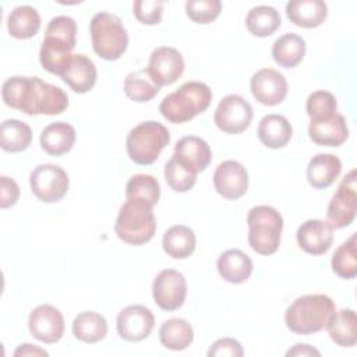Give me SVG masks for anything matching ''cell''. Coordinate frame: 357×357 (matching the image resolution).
Here are the masks:
<instances>
[{"label": "cell", "instance_id": "cell-1", "mask_svg": "<svg viewBox=\"0 0 357 357\" xmlns=\"http://www.w3.org/2000/svg\"><path fill=\"white\" fill-rule=\"evenodd\" d=\"M1 99L6 106L28 116H54L68 107L67 93L39 77L14 75L7 78L1 86Z\"/></svg>", "mask_w": 357, "mask_h": 357}, {"label": "cell", "instance_id": "cell-2", "mask_svg": "<svg viewBox=\"0 0 357 357\" xmlns=\"http://www.w3.org/2000/svg\"><path fill=\"white\" fill-rule=\"evenodd\" d=\"M336 314L335 301L326 294L297 297L284 311V324L297 335H311L326 329Z\"/></svg>", "mask_w": 357, "mask_h": 357}, {"label": "cell", "instance_id": "cell-3", "mask_svg": "<svg viewBox=\"0 0 357 357\" xmlns=\"http://www.w3.org/2000/svg\"><path fill=\"white\" fill-rule=\"evenodd\" d=\"M212 102L211 88L201 81H187L166 95L159 105L160 114L173 124H181L204 113Z\"/></svg>", "mask_w": 357, "mask_h": 357}, {"label": "cell", "instance_id": "cell-4", "mask_svg": "<svg viewBox=\"0 0 357 357\" xmlns=\"http://www.w3.org/2000/svg\"><path fill=\"white\" fill-rule=\"evenodd\" d=\"M114 231L123 243L131 245H142L151 241L156 231L153 206L139 199H126L119 209Z\"/></svg>", "mask_w": 357, "mask_h": 357}, {"label": "cell", "instance_id": "cell-5", "mask_svg": "<svg viewBox=\"0 0 357 357\" xmlns=\"http://www.w3.org/2000/svg\"><path fill=\"white\" fill-rule=\"evenodd\" d=\"M93 52L106 61L119 60L128 46V33L119 15L96 13L89 24Z\"/></svg>", "mask_w": 357, "mask_h": 357}, {"label": "cell", "instance_id": "cell-6", "mask_svg": "<svg viewBox=\"0 0 357 357\" xmlns=\"http://www.w3.org/2000/svg\"><path fill=\"white\" fill-rule=\"evenodd\" d=\"M248 244L259 255H272L279 250L283 218L269 205H257L248 211Z\"/></svg>", "mask_w": 357, "mask_h": 357}, {"label": "cell", "instance_id": "cell-7", "mask_svg": "<svg viewBox=\"0 0 357 357\" xmlns=\"http://www.w3.org/2000/svg\"><path fill=\"white\" fill-rule=\"evenodd\" d=\"M170 142L169 130L158 121L148 120L132 127L126 139L128 158L141 166H148L156 162L160 152Z\"/></svg>", "mask_w": 357, "mask_h": 357}, {"label": "cell", "instance_id": "cell-8", "mask_svg": "<svg viewBox=\"0 0 357 357\" xmlns=\"http://www.w3.org/2000/svg\"><path fill=\"white\" fill-rule=\"evenodd\" d=\"M32 194L45 204H54L64 198L68 191L70 178L67 172L52 163L38 165L29 174Z\"/></svg>", "mask_w": 357, "mask_h": 357}, {"label": "cell", "instance_id": "cell-9", "mask_svg": "<svg viewBox=\"0 0 357 357\" xmlns=\"http://www.w3.org/2000/svg\"><path fill=\"white\" fill-rule=\"evenodd\" d=\"M356 170H350L340 181L326 209V222L332 229H343L353 223L357 212Z\"/></svg>", "mask_w": 357, "mask_h": 357}, {"label": "cell", "instance_id": "cell-10", "mask_svg": "<svg viewBox=\"0 0 357 357\" xmlns=\"http://www.w3.org/2000/svg\"><path fill=\"white\" fill-rule=\"evenodd\" d=\"M254 112L248 100L240 95L225 96L213 114V123L225 134H240L245 131L252 120Z\"/></svg>", "mask_w": 357, "mask_h": 357}, {"label": "cell", "instance_id": "cell-11", "mask_svg": "<svg viewBox=\"0 0 357 357\" xmlns=\"http://www.w3.org/2000/svg\"><path fill=\"white\" fill-rule=\"evenodd\" d=\"M152 297L155 304L165 311L178 310L187 297V280L176 269L160 271L152 283Z\"/></svg>", "mask_w": 357, "mask_h": 357}, {"label": "cell", "instance_id": "cell-12", "mask_svg": "<svg viewBox=\"0 0 357 357\" xmlns=\"http://www.w3.org/2000/svg\"><path fill=\"white\" fill-rule=\"evenodd\" d=\"M155 326L152 311L141 304L123 308L116 318L117 333L123 340L141 342L146 339Z\"/></svg>", "mask_w": 357, "mask_h": 357}, {"label": "cell", "instance_id": "cell-13", "mask_svg": "<svg viewBox=\"0 0 357 357\" xmlns=\"http://www.w3.org/2000/svg\"><path fill=\"white\" fill-rule=\"evenodd\" d=\"M28 329L29 333L42 343H57L64 335L63 314L50 304H40L31 311Z\"/></svg>", "mask_w": 357, "mask_h": 357}, {"label": "cell", "instance_id": "cell-14", "mask_svg": "<svg viewBox=\"0 0 357 357\" xmlns=\"http://www.w3.org/2000/svg\"><path fill=\"white\" fill-rule=\"evenodd\" d=\"M146 71L159 86L172 85L184 73V59L177 49L159 46L151 53Z\"/></svg>", "mask_w": 357, "mask_h": 357}, {"label": "cell", "instance_id": "cell-15", "mask_svg": "<svg viewBox=\"0 0 357 357\" xmlns=\"http://www.w3.org/2000/svg\"><path fill=\"white\" fill-rule=\"evenodd\" d=\"M250 89L254 99L261 105L276 106L284 100L289 86L282 73L266 67L258 70L251 77Z\"/></svg>", "mask_w": 357, "mask_h": 357}, {"label": "cell", "instance_id": "cell-16", "mask_svg": "<svg viewBox=\"0 0 357 357\" xmlns=\"http://www.w3.org/2000/svg\"><path fill=\"white\" fill-rule=\"evenodd\" d=\"M213 187L226 199H238L248 190L247 169L237 160H223L213 173Z\"/></svg>", "mask_w": 357, "mask_h": 357}, {"label": "cell", "instance_id": "cell-17", "mask_svg": "<svg viewBox=\"0 0 357 357\" xmlns=\"http://www.w3.org/2000/svg\"><path fill=\"white\" fill-rule=\"evenodd\" d=\"M298 247L311 255H322L333 243V229L326 220L308 219L300 225L296 233Z\"/></svg>", "mask_w": 357, "mask_h": 357}, {"label": "cell", "instance_id": "cell-18", "mask_svg": "<svg viewBox=\"0 0 357 357\" xmlns=\"http://www.w3.org/2000/svg\"><path fill=\"white\" fill-rule=\"evenodd\" d=\"M176 160L194 174L204 172L212 159V151L205 139L197 135L180 138L174 145Z\"/></svg>", "mask_w": 357, "mask_h": 357}, {"label": "cell", "instance_id": "cell-19", "mask_svg": "<svg viewBox=\"0 0 357 357\" xmlns=\"http://www.w3.org/2000/svg\"><path fill=\"white\" fill-rule=\"evenodd\" d=\"M308 137L321 146H340L349 137L347 121L339 113L325 120L310 121Z\"/></svg>", "mask_w": 357, "mask_h": 357}, {"label": "cell", "instance_id": "cell-20", "mask_svg": "<svg viewBox=\"0 0 357 357\" xmlns=\"http://www.w3.org/2000/svg\"><path fill=\"white\" fill-rule=\"evenodd\" d=\"M98 78V71L93 61L85 54H73V59L61 75V79L77 93L89 92Z\"/></svg>", "mask_w": 357, "mask_h": 357}, {"label": "cell", "instance_id": "cell-21", "mask_svg": "<svg viewBox=\"0 0 357 357\" xmlns=\"http://www.w3.org/2000/svg\"><path fill=\"white\" fill-rule=\"evenodd\" d=\"M75 128L64 121H56L46 126L39 137L40 148L50 156H63L68 153L75 144Z\"/></svg>", "mask_w": 357, "mask_h": 357}, {"label": "cell", "instance_id": "cell-22", "mask_svg": "<svg viewBox=\"0 0 357 357\" xmlns=\"http://www.w3.org/2000/svg\"><path fill=\"white\" fill-rule=\"evenodd\" d=\"M257 135L261 144L266 148L279 149L284 148L290 142L293 135V127L284 116L271 113L261 119Z\"/></svg>", "mask_w": 357, "mask_h": 357}, {"label": "cell", "instance_id": "cell-23", "mask_svg": "<svg viewBox=\"0 0 357 357\" xmlns=\"http://www.w3.org/2000/svg\"><path fill=\"white\" fill-rule=\"evenodd\" d=\"M286 15L297 26L317 28L328 17V6L322 0H293L286 4Z\"/></svg>", "mask_w": 357, "mask_h": 357}, {"label": "cell", "instance_id": "cell-24", "mask_svg": "<svg viewBox=\"0 0 357 357\" xmlns=\"http://www.w3.org/2000/svg\"><path fill=\"white\" fill-rule=\"evenodd\" d=\"M220 278L233 284H241L252 273V261L241 250L231 248L222 252L216 261Z\"/></svg>", "mask_w": 357, "mask_h": 357}, {"label": "cell", "instance_id": "cell-25", "mask_svg": "<svg viewBox=\"0 0 357 357\" xmlns=\"http://www.w3.org/2000/svg\"><path fill=\"white\" fill-rule=\"evenodd\" d=\"M342 172V162L332 153H317L307 166V180L311 187L324 190L331 187Z\"/></svg>", "mask_w": 357, "mask_h": 357}, {"label": "cell", "instance_id": "cell-26", "mask_svg": "<svg viewBox=\"0 0 357 357\" xmlns=\"http://www.w3.org/2000/svg\"><path fill=\"white\" fill-rule=\"evenodd\" d=\"M73 49L64 42L45 36L39 50V61L47 73L61 77L73 59Z\"/></svg>", "mask_w": 357, "mask_h": 357}, {"label": "cell", "instance_id": "cell-27", "mask_svg": "<svg viewBox=\"0 0 357 357\" xmlns=\"http://www.w3.org/2000/svg\"><path fill=\"white\" fill-rule=\"evenodd\" d=\"M305 56V40L297 33L289 32L279 36L272 46L273 61L283 68L297 67Z\"/></svg>", "mask_w": 357, "mask_h": 357}, {"label": "cell", "instance_id": "cell-28", "mask_svg": "<svg viewBox=\"0 0 357 357\" xmlns=\"http://www.w3.org/2000/svg\"><path fill=\"white\" fill-rule=\"evenodd\" d=\"M195 233L185 225H174L169 227L162 238L163 251L174 259L188 258L195 251Z\"/></svg>", "mask_w": 357, "mask_h": 357}, {"label": "cell", "instance_id": "cell-29", "mask_svg": "<svg viewBox=\"0 0 357 357\" xmlns=\"http://www.w3.org/2000/svg\"><path fill=\"white\" fill-rule=\"evenodd\" d=\"M73 335L84 343H98L107 333L106 318L96 311H82L73 321Z\"/></svg>", "mask_w": 357, "mask_h": 357}, {"label": "cell", "instance_id": "cell-30", "mask_svg": "<svg viewBox=\"0 0 357 357\" xmlns=\"http://www.w3.org/2000/svg\"><path fill=\"white\" fill-rule=\"evenodd\" d=\"M40 15L32 6L15 7L7 18V31L15 39H29L40 29Z\"/></svg>", "mask_w": 357, "mask_h": 357}, {"label": "cell", "instance_id": "cell-31", "mask_svg": "<svg viewBox=\"0 0 357 357\" xmlns=\"http://www.w3.org/2000/svg\"><path fill=\"white\" fill-rule=\"evenodd\" d=\"M160 343L173 351L187 349L194 340V329L184 318H169L159 329Z\"/></svg>", "mask_w": 357, "mask_h": 357}, {"label": "cell", "instance_id": "cell-32", "mask_svg": "<svg viewBox=\"0 0 357 357\" xmlns=\"http://www.w3.org/2000/svg\"><path fill=\"white\" fill-rule=\"evenodd\" d=\"M329 337L340 347H353L357 342V318L356 311L343 308L336 311L326 326Z\"/></svg>", "mask_w": 357, "mask_h": 357}, {"label": "cell", "instance_id": "cell-33", "mask_svg": "<svg viewBox=\"0 0 357 357\" xmlns=\"http://www.w3.org/2000/svg\"><path fill=\"white\" fill-rule=\"evenodd\" d=\"M32 141L31 127L17 119H7L0 127V146L8 153H17L28 149Z\"/></svg>", "mask_w": 357, "mask_h": 357}, {"label": "cell", "instance_id": "cell-34", "mask_svg": "<svg viewBox=\"0 0 357 357\" xmlns=\"http://www.w3.org/2000/svg\"><path fill=\"white\" fill-rule=\"evenodd\" d=\"M123 88L127 98L137 103L149 102L160 91V86L151 78L146 68H139L128 73L124 78Z\"/></svg>", "mask_w": 357, "mask_h": 357}, {"label": "cell", "instance_id": "cell-35", "mask_svg": "<svg viewBox=\"0 0 357 357\" xmlns=\"http://www.w3.org/2000/svg\"><path fill=\"white\" fill-rule=\"evenodd\" d=\"M280 24V14L272 6H255L245 17V26L248 32L258 38L271 36Z\"/></svg>", "mask_w": 357, "mask_h": 357}, {"label": "cell", "instance_id": "cell-36", "mask_svg": "<svg viewBox=\"0 0 357 357\" xmlns=\"http://www.w3.org/2000/svg\"><path fill=\"white\" fill-rule=\"evenodd\" d=\"M331 266L333 273L339 278L350 280L357 275V243L356 233H353L344 243H342L332 255Z\"/></svg>", "mask_w": 357, "mask_h": 357}, {"label": "cell", "instance_id": "cell-37", "mask_svg": "<svg viewBox=\"0 0 357 357\" xmlns=\"http://www.w3.org/2000/svg\"><path fill=\"white\" fill-rule=\"evenodd\" d=\"M159 198V181L151 174H134L126 184V199H139L155 206Z\"/></svg>", "mask_w": 357, "mask_h": 357}, {"label": "cell", "instance_id": "cell-38", "mask_svg": "<svg viewBox=\"0 0 357 357\" xmlns=\"http://www.w3.org/2000/svg\"><path fill=\"white\" fill-rule=\"evenodd\" d=\"M305 110L311 121L325 120L337 113V102L329 91H315L307 98Z\"/></svg>", "mask_w": 357, "mask_h": 357}, {"label": "cell", "instance_id": "cell-39", "mask_svg": "<svg viewBox=\"0 0 357 357\" xmlns=\"http://www.w3.org/2000/svg\"><path fill=\"white\" fill-rule=\"evenodd\" d=\"M165 180L167 185L176 192H187L197 183V174L181 166L174 156H172L165 165Z\"/></svg>", "mask_w": 357, "mask_h": 357}, {"label": "cell", "instance_id": "cell-40", "mask_svg": "<svg viewBox=\"0 0 357 357\" xmlns=\"http://www.w3.org/2000/svg\"><path fill=\"white\" fill-rule=\"evenodd\" d=\"M222 11L219 0H188L185 3V14L195 24H211Z\"/></svg>", "mask_w": 357, "mask_h": 357}, {"label": "cell", "instance_id": "cell-41", "mask_svg": "<svg viewBox=\"0 0 357 357\" xmlns=\"http://www.w3.org/2000/svg\"><path fill=\"white\" fill-rule=\"evenodd\" d=\"M46 38H53L60 42L75 47L77 43V22L74 18L68 15H57L53 17L45 31Z\"/></svg>", "mask_w": 357, "mask_h": 357}, {"label": "cell", "instance_id": "cell-42", "mask_svg": "<svg viewBox=\"0 0 357 357\" xmlns=\"http://www.w3.org/2000/svg\"><path fill=\"white\" fill-rule=\"evenodd\" d=\"M163 4L162 0H137L132 4V13L141 24L158 25L162 21Z\"/></svg>", "mask_w": 357, "mask_h": 357}, {"label": "cell", "instance_id": "cell-43", "mask_svg": "<svg viewBox=\"0 0 357 357\" xmlns=\"http://www.w3.org/2000/svg\"><path fill=\"white\" fill-rule=\"evenodd\" d=\"M206 354L208 357H241L244 354V350L238 340L233 337H220L212 343Z\"/></svg>", "mask_w": 357, "mask_h": 357}, {"label": "cell", "instance_id": "cell-44", "mask_svg": "<svg viewBox=\"0 0 357 357\" xmlns=\"http://www.w3.org/2000/svg\"><path fill=\"white\" fill-rule=\"evenodd\" d=\"M20 198V185L8 176L0 177V206L1 209L11 208Z\"/></svg>", "mask_w": 357, "mask_h": 357}, {"label": "cell", "instance_id": "cell-45", "mask_svg": "<svg viewBox=\"0 0 357 357\" xmlns=\"http://www.w3.org/2000/svg\"><path fill=\"white\" fill-rule=\"evenodd\" d=\"M286 356L290 357V356H296V357H310V356H317L319 357L321 356V351L307 343H296L291 349H289L286 351Z\"/></svg>", "mask_w": 357, "mask_h": 357}, {"label": "cell", "instance_id": "cell-46", "mask_svg": "<svg viewBox=\"0 0 357 357\" xmlns=\"http://www.w3.org/2000/svg\"><path fill=\"white\" fill-rule=\"evenodd\" d=\"M14 356L15 357H22V356H49V353L45 349H40L35 344L31 343H24L20 344L15 350H14Z\"/></svg>", "mask_w": 357, "mask_h": 357}]
</instances>
